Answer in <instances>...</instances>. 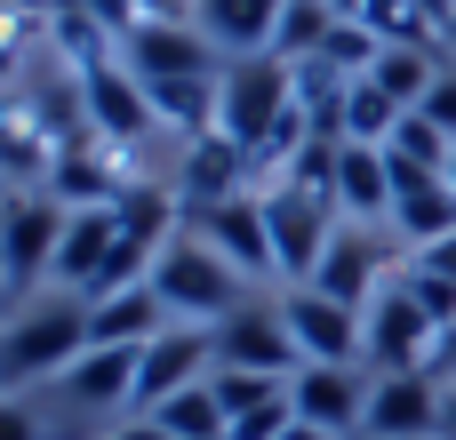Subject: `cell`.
Returning <instances> with one entry per match:
<instances>
[{
	"label": "cell",
	"instance_id": "cell-1",
	"mask_svg": "<svg viewBox=\"0 0 456 440\" xmlns=\"http://www.w3.org/2000/svg\"><path fill=\"white\" fill-rule=\"evenodd\" d=\"M88 353V297H40L8 337H0V393H24V385H56L72 361Z\"/></svg>",
	"mask_w": 456,
	"mask_h": 440
},
{
	"label": "cell",
	"instance_id": "cell-2",
	"mask_svg": "<svg viewBox=\"0 0 456 440\" xmlns=\"http://www.w3.org/2000/svg\"><path fill=\"white\" fill-rule=\"evenodd\" d=\"M297 120V64H281L273 48L265 56H232L224 64V104H216V136H232L256 168V152Z\"/></svg>",
	"mask_w": 456,
	"mask_h": 440
},
{
	"label": "cell",
	"instance_id": "cell-3",
	"mask_svg": "<svg viewBox=\"0 0 456 440\" xmlns=\"http://www.w3.org/2000/svg\"><path fill=\"white\" fill-rule=\"evenodd\" d=\"M152 289H160V305H168V321H200V329H224L240 305H248V281L184 224L168 249H160V265H152Z\"/></svg>",
	"mask_w": 456,
	"mask_h": 440
},
{
	"label": "cell",
	"instance_id": "cell-4",
	"mask_svg": "<svg viewBox=\"0 0 456 440\" xmlns=\"http://www.w3.org/2000/svg\"><path fill=\"white\" fill-rule=\"evenodd\" d=\"M265 200V232H273V257H281V281L289 289H305L313 273H321V249L337 240V224H329V208L337 200H321V192H305V184H273V192H256Z\"/></svg>",
	"mask_w": 456,
	"mask_h": 440
},
{
	"label": "cell",
	"instance_id": "cell-5",
	"mask_svg": "<svg viewBox=\"0 0 456 440\" xmlns=\"http://www.w3.org/2000/svg\"><path fill=\"white\" fill-rule=\"evenodd\" d=\"M200 377H216V329H200V321H168L152 345H144V361H136V417H152L160 401H176L184 385H200Z\"/></svg>",
	"mask_w": 456,
	"mask_h": 440
},
{
	"label": "cell",
	"instance_id": "cell-6",
	"mask_svg": "<svg viewBox=\"0 0 456 440\" xmlns=\"http://www.w3.org/2000/svg\"><path fill=\"white\" fill-rule=\"evenodd\" d=\"M120 56L136 80H200V72H224L216 64V40L208 32H184L176 16H136L120 32Z\"/></svg>",
	"mask_w": 456,
	"mask_h": 440
},
{
	"label": "cell",
	"instance_id": "cell-7",
	"mask_svg": "<svg viewBox=\"0 0 456 440\" xmlns=\"http://www.w3.org/2000/svg\"><path fill=\"white\" fill-rule=\"evenodd\" d=\"M184 224L240 273V281H281V257H273V232H265V200H216V208H184Z\"/></svg>",
	"mask_w": 456,
	"mask_h": 440
},
{
	"label": "cell",
	"instance_id": "cell-8",
	"mask_svg": "<svg viewBox=\"0 0 456 440\" xmlns=\"http://www.w3.org/2000/svg\"><path fill=\"white\" fill-rule=\"evenodd\" d=\"M281 321H289V337H297L305 361L353 369V361L369 353V313H353V305H337V297H321V289H289V297H281Z\"/></svg>",
	"mask_w": 456,
	"mask_h": 440
},
{
	"label": "cell",
	"instance_id": "cell-9",
	"mask_svg": "<svg viewBox=\"0 0 456 440\" xmlns=\"http://www.w3.org/2000/svg\"><path fill=\"white\" fill-rule=\"evenodd\" d=\"M433 345H441L433 313L409 297V281H385L377 305H369V361H377V377L385 369H433Z\"/></svg>",
	"mask_w": 456,
	"mask_h": 440
},
{
	"label": "cell",
	"instance_id": "cell-10",
	"mask_svg": "<svg viewBox=\"0 0 456 440\" xmlns=\"http://www.w3.org/2000/svg\"><path fill=\"white\" fill-rule=\"evenodd\" d=\"M64 200H8L0 208V273L8 289H32L56 273V240H64Z\"/></svg>",
	"mask_w": 456,
	"mask_h": 440
},
{
	"label": "cell",
	"instance_id": "cell-11",
	"mask_svg": "<svg viewBox=\"0 0 456 440\" xmlns=\"http://www.w3.org/2000/svg\"><path fill=\"white\" fill-rule=\"evenodd\" d=\"M216 369H256V377H297L305 353L281 321V305H240L224 329H216Z\"/></svg>",
	"mask_w": 456,
	"mask_h": 440
},
{
	"label": "cell",
	"instance_id": "cell-12",
	"mask_svg": "<svg viewBox=\"0 0 456 440\" xmlns=\"http://www.w3.org/2000/svg\"><path fill=\"white\" fill-rule=\"evenodd\" d=\"M369 440H441V385H433V369H385L369 385Z\"/></svg>",
	"mask_w": 456,
	"mask_h": 440
},
{
	"label": "cell",
	"instance_id": "cell-13",
	"mask_svg": "<svg viewBox=\"0 0 456 440\" xmlns=\"http://www.w3.org/2000/svg\"><path fill=\"white\" fill-rule=\"evenodd\" d=\"M369 385L377 377H361V369H337V361H305L297 377H289V393H297V417L305 425H321V433H369Z\"/></svg>",
	"mask_w": 456,
	"mask_h": 440
},
{
	"label": "cell",
	"instance_id": "cell-14",
	"mask_svg": "<svg viewBox=\"0 0 456 440\" xmlns=\"http://www.w3.org/2000/svg\"><path fill=\"white\" fill-rule=\"evenodd\" d=\"M80 88H88V120H96V136H112V144H136V136L160 120L152 96H144V80L120 72L112 56H96V48H80Z\"/></svg>",
	"mask_w": 456,
	"mask_h": 440
},
{
	"label": "cell",
	"instance_id": "cell-15",
	"mask_svg": "<svg viewBox=\"0 0 456 440\" xmlns=\"http://www.w3.org/2000/svg\"><path fill=\"white\" fill-rule=\"evenodd\" d=\"M305 289H321V297H337V305L369 313V305H377V289H385V240H377L369 224H337V240L321 249V273H313Z\"/></svg>",
	"mask_w": 456,
	"mask_h": 440
},
{
	"label": "cell",
	"instance_id": "cell-16",
	"mask_svg": "<svg viewBox=\"0 0 456 440\" xmlns=\"http://www.w3.org/2000/svg\"><path fill=\"white\" fill-rule=\"evenodd\" d=\"M208 385H216V401H224V417H232V440H281L289 425H297V393H289V377L216 369Z\"/></svg>",
	"mask_w": 456,
	"mask_h": 440
},
{
	"label": "cell",
	"instance_id": "cell-17",
	"mask_svg": "<svg viewBox=\"0 0 456 440\" xmlns=\"http://www.w3.org/2000/svg\"><path fill=\"white\" fill-rule=\"evenodd\" d=\"M248 152L232 144V136H184V160H176V200L184 208H216V200H240L248 192Z\"/></svg>",
	"mask_w": 456,
	"mask_h": 440
},
{
	"label": "cell",
	"instance_id": "cell-18",
	"mask_svg": "<svg viewBox=\"0 0 456 440\" xmlns=\"http://www.w3.org/2000/svg\"><path fill=\"white\" fill-rule=\"evenodd\" d=\"M112 249H120V216H112V208H72V216H64V240H56V273H48V289H64V297H96Z\"/></svg>",
	"mask_w": 456,
	"mask_h": 440
},
{
	"label": "cell",
	"instance_id": "cell-19",
	"mask_svg": "<svg viewBox=\"0 0 456 440\" xmlns=\"http://www.w3.org/2000/svg\"><path fill=\"white\" fill-rule=\"evenodd\" d=\"M136 361H144V345H88L56 377V393L80 409H120V401H136Z\"/></svg>",
	"mask_w": 456,
	"mask_h": 440
},
{
	"label": "cell",
	"instance_id": "cell-20",
	"mask_svg": "<svg viewBox=\"0 0 456 440\" xmlns=\"http://www.w3.org/2000/svg\"><path fill=\"white\" fill-rule=\"evenodd\" d=\"M168 329V305L152 281L120 289V297H88V345H152Z\"/></svg>",
	"mask_w": 456,
	"mask_h": 440
},
{
	"label": "cell",
	"instance_id": "cell-21",
	"mask_svg": "<svg viewBox=\"0 0 456 440\" xmlns=\"http://www.w3.org/2000/svg\"><path fill=\"white\" fill-rule=\"evenodd\" d=\"M337 208L353 224L393 216V160H385V144H345V160H337Z\"/></svg>",
	"mask_w": 456,
	"mask_h": 440
},
{
	"label": "cell",
	"instance_id": "cell-22",
	"mask_svg": "<svg viewBox=\"0 0 456 440\" xmlns=\"http://www.w3.org/2000/svg\"><path fill=\"white\" fill-rule=\"evenodd\" d=\"M281 8L289 0H200V32L224 56H265L273 32H281Z\"/></svg>",
	"mask_w": 456,
	"mask_h": 440
},
{
	"label": "cell",
	"instance_id": "cell-23",
	"mask_svg": "<svg viewBox=\"0 0 456 440\" xmlns=\"http://www.w3.org/2000/svg\"><path fill=\"white\" fill-rule=\"evenodd\" d=\"M369 80L393 96V104H425L433 96V80H441V56H433V40H385L377 48V64H369Z\"/></svg>",
	"mask_w": 456,
	"mask_h": 440
},
{
	"label": "cell",
	"instance_id": "cell-24",
	"mask_svg": "<svg viewBox=\"0 0 456 440\" xmlns=\"http://www.w3.org/2000/svg\"><path fill=\"white\" fill-rule=\"evenodd\" d=\"M152 425H168L176 440H232V417H224V401H216V385L200 377V385H184L176 401H160L152 409Z\"/></svg>",
	"mask_w": 456,
	"mask_h": 440
},
{
	"label": "cell",
	"instance_id": "cell-25",
	"mask_svg": "<svg viewBox=\"0 0 456 440\" xmlns=\"http://www.w3.org/2000/svg\"><path fill=\"white\" fill-rule=\"evenodd\" d=\"M337 24H345V16H337L329 0H289V8H281V32H273V56H281V64H313Z\"/></svg>",
	"mask_w": 456,
	"mask_h": 440
},
{
	"label": "cell",
	"instance_id": "cell-26",
	"mask_svg": "<svg viewBox=\"0 0 456 440\" xmlns=\"http://www.w3.org/2000/svg\"><path fill=\"white\" fill-rule=\"evenodd\" d=\"M120 192H128V184H120L96 152H80V144L56 152V200H64V208H112Z\"/></svg>",
	"mask_w": 456,
	"mask_h": 440
},
{
	"label": "cell",
	"instance_id": "cell-27",
	"mask_svg": "<svg viewBox=\"0 0 456 440\" xmlns=\"http://www.w3.org/2000/svg\"><path fill=\"white\" fill-rule=\"evenodd\" d=\"M401 112L409 104H393L377 80H353V96H345V144H393Z\"/></svg>",
	"mask_w": 456,
	"mask_h": 440
},
{
	"label": "cell",
	"instance_id": "cell-28",
	"mask_svg": "<svg viewBox=\"0 0 456 440\" xmlns=\"http://www.w3.org/2000/svg\"><path fill=\"white\" fill-rule=\"evenodd\" d=\"M449 136L425 120V112H401V128H393V144H385V160H401V168H425V176H449Z\"/></svg>",
	"mask_w": 456,
	"mask_h": 440
},
{
	"label": "cell",
	"instance_id": "cell-29",
	"mask_svg": "<svg viewBox=\"0 0 456 440\" xmlns=\"http://www.w3.org/2000/svg\"><path fill=\"white\" fill-rule=\"evenodd\" d=\"M401 281H409V297L433 313V329H449V321H456V273H441V265H425V257H417Z\"/></svg>",
	"mask_w": 456,
	"mask_h": 440
},
{
	"label": "cell",
	"instance_id": "cell-30",
	"mask_svg": "<svg viewBox=\"0 0 456 440\" xmlns=\"http://www.w3.org/2000/svg\"><path fill=\"white\" fill-rule=\"evenodd\" d=\"M417 112H425V120H433V128H441V136H449V144H456V64H449V72H441V80H433V96H425Z\"/></svg>",
	"mask_w": 456,
	"mask_h": 440
},
{
	"label": "cell",
	"instance_id": "cell-31",
	"mask_svg": "<svg viewBox=\"0 0 456 440\" xmlns=\"http://www.w3.org/2000/svg\"><path fill=\"white\" fill-rule=\"evenodd\" d=\"M0 440H48V433H40V417H32L24 401H8V393H0Z\"/></svg>",
	"mask_w": 456,
	"mask_h": 440
},
{
	"label": "cell",
	"instance_id": "cell-32",
	"mask_svg": "<svg viewBox=\"0 0 456 440\" xmlns=\"http://www.w3.org/2000/svg\"><path fill=\"white\" fill-rule=\"evenodd\" d=\"M433 369H441V377H449V385H456V321H449V329H441V345H433Z\"/></svg>",
	"mask_w": 456,
	"mask_h": 440
},
{
	"label": "cell",
	"instance_id": "cell-33",
	"mask_svg": "<svg viewBox=\"0 0 456 440\" xmlns=\"http://www.w3.org/2000/svg\"><path fill=\"white\" fill-rule=\"evenodd\" d=\"M112 440H176V433H168V425H152V417H136V425H120Z\"/></svg>",
	"mask_w": 456,
	"mask_h": 440
},
{
	"label": "cell",
	"instance_id": "cell-34",
	"mask_svg": "<svg viewBox=\"0 0 456 440\" xmlns=\"http://www.w3.org/2000/svg\"><path fill=\"white\" fill-rule=\"evenodd\" d=\"M441 440H456V385H441Z\"/></svg>",
	"mask_w": 456,
	"mask_h": 440
},
{
	"label": "cell",
	"instance_id": "cell-35",
	"mask_svg": "<svg viewBox=\"0 0 456 440\" xmlns=\"http://www.w3.org/2000/svg\"><path fill=\"white\" fill-rule=\"evenodd\" d=\"M281 440H337V433H321V425H305V417H297V425H289Z\"/></svg>",
	"mask_w": 456,
	"mask_h": 440
},
{
	"label": "cell",
	"instance_id": "cell-36",
	"mask_svg": "<svg viewBox=\"0 0 456 440\" xmlns=\"http://www.w3.org/2000/svg\"><path fill=\"white\" fill-rule=\"evenodd\" d=\"M329 8H337L345 24H361V16H369V0H329Z\"/></svg>",
	"mask_w": 456,
	"mask_h": 440
},
{
	"label": "cell",
	"instance_id": "cell-37",
	"mask_svg": "<svg viewBox=\"0 0 456 440\" xmlns=\"http://www.w3.org/2000/svg\"><path fill=\"white\" fill-rule=\"evenodd\" d=\"M417 8H425L433 24H449V16H456V0H417Z\"/></svg>",
	"mask_w": 456,
	"mask_h": 440
},
{
	"label": "cell",
	"instance_id": "cell-38",
	"mask_svg": "<svg viewBox=\"0 0 456 440\" xmlns=\"http://www.w3.org/2000/svg\"><path fill=\"white\" fill-rule=\"evenodd\" d=\"M441 40H449V48H456V16H449V24H441Z\"/></svg>",
	"mask_w": 456,
	"mask_h": 440
},
{
	"label": "cell",
	"instance_id": "cell-39",
	"mask_svg": "<svg viewBox=\"0 0 456 440\" xmlns=\"http://www.w3.org/2000/svg\"><path fill=\"white\" fill-rule=\"evenodd\" d=\"M449 184H456V152H449Z\"/></svg>",
	"mask_w": 456,
	"mask_h": 440
},
{
	"label": "cell",
	"instance_id": "cell-40",
	"mask_svg": "<svg viewBox=\"0 0 456 440\" xmlns=\"http://www.w3.org/2000/svg\"><path fill=\"white\" fill-rule=\"evenodd\" d=\"M0 289H8V273H0Z\"/></svg>",
	"mask_w": 456,
	"mask_h": 440
}]
</instances>
